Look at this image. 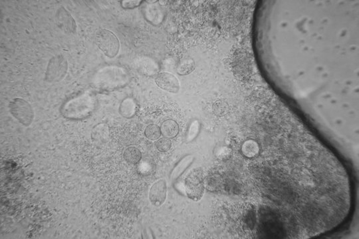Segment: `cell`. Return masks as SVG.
<instances>
[{
  "mask_svg": "<svg viewBox=\"0 0 359 239\" xmlns=\"http://www.w3.org/2000/svg\"><path fill=\"white\" fill-rule=\"evenodd\" d=\"M131 80L128 71L123 67L110 65L94 73L92 85L101 91H112L125 87Z\"/></svg>",
  "mask_w": 359,
  "mask_h": 239,
  "instance_id": "obj_1",
  "label": "cell"
},
{
  "mask_svg": "<svg viewBox=\"0 0 359 239\" xmlns=\"http://www.w3.org/2000/svg\"><path fill=\"white\" fill-rule=\"evenodd\" d=\"M95 98L89 93H80L63 103L61 113L70 120H82L91 115L95 110Z\"/></svg>",
  "mask_w": 359,
  "mask_h": 239,
  "instance_id": "obj_2",
  "label": "cell"
},
{
  "mask_svg": "<svg viewBox=\"0 0 359 239\" xmlns=\"http://www.w3.org/2000/svg\"><path fill=\"white\" fill-rule=\"evenodd\" d=\"M95 44L98 49L109 58H114L119 52V40L109 30L104 29L98 30L95 36Z\"/></svg>",
  "mask_w": 359,
  "mask_h": 239,
  "instance_id": "obj_3",
  "label": "cell"
},
{
  "mask_svg": "<svg viewBox=\"0 0 359 239\" xmlns=\"http://www.w3.org/2000/svg\"><path fill=\"white\" fill-rule=\"evenodd\" d=\"M184 190L189 199L200 201L204 195V177L200 168L193 169L184 180Z\"/></svg>",
  "mask_w": 359,
  "mask_h": 239,
  "instance_id": "obj_4",
  "label": "cell"
},
{
  "mask_svg": "<svg viewBox=\"0 0 359 239\" xmlns=\"http://www.w3.org/2000/svg\"><path fill=\"white\" fill-rule=\"evenodd\" d=\"M68 63L62 55H55L49 61L45 80L49 83H58L66 76Z\"/></svg>",
  "mask_w": 359,
  "mask_h": 239,
  "instance_id": "obj_5",
  "label": "cell"
},
{
  "mask_svg": "<svg viewBox=\"0 0 359 239\" xmlns=\"http://www.w3.org/2000/svg\"><path fill=\"white\" fill-rule=\"evenodd\" d=\"M10 113L20 123L25 126H30L34 121V112L26 101L16 98L10 103Z\"/></svg>",
  "mask_w": 359,
  "mask_h": 239,
  "instance_id": "obj_6",
  "label": "cell"
},
{
  "mask_svg": "<svg viewBox=\"0 0 359 239\" xmlns=\"http://www.w3.org/2000/svg\"><path fill=\"white\" fill-rule=\"evenodd\" d=\"M142 8L144 18L151 25L159 26L163 23L166 16L165 9L158 1H147Z\"/></svg>",
  "mask_w": 359,
  "mask_h": 239,
  "instance_id": "obj_7",
  "label": "cell"
},
{
  "mask_svg": "<svg viewBox=\"0 0 359 239\" xmlns=\"http://www.w3.org/2000/svg\"><path fill=\"white\" fill-rule=\"evenodd\" d=\"M134 66L140 74L148 77H157L160 71L157 61L149 56H141L135 59Z\"/></svg>",
  "mask_w": 359,
  "mask_h": 239,
  "instance_id": "obj_8",
  "label": "cell"
},
{
  "mask_svg": "<svg viewBox=\"0 0 359 239\" xmlns=\"http://www.w3.org/2000/svg\"><path fill=\"white\" fill-rule=\"evenodd\" d=\"M55 19H56L57 26L65 34H76L77 24L71 14L65 9L64 6H61L57 10Z\"/></svg>",
  "mask_w": 359,
  "mask_h": 239,
  "instance_id": "obj_9",
  "label": "cell"
},
{
  "mask_svg": "<svg viewBox=\"0 0 359 239\" xmlns=\"http://www.w3.org/2000/svg\"><path fill=\"white\" fill-rule=\"evenodd\" d=\"M155 83L158 87L169 93H177L180 91V85L175 75L168 72L160 73L156 77Z\"/></svg>",
  "mask_w": 359,
  "mask_h": 239,
  "instance_id": "obj_10",
  "label": "cell"
},
{
  "mask_svg": "<svg viewBox=\"0 0 359 239\" xmlns=\"http://www.w3.org/2000/svg\"><path fill=\"white\" fill-rule=\"evenodd\" d=\"M167 184L165 179H161L152 186L149 191V199L152 205L161 207L167 199Z\"/></svg>",
  "mask_w": 359,
  "mask_h": 239,
  "instance_id": "obj_11",
  "label": "cell"
},
{
  "mask_svg": "<svg viewBox=\"0 0 359 239\" xmlns=\"http://www.w3.org/2000/svg\"><path fill=\"white\" fill-rule=\"evenodd\" d=\"M194 160V157L192 155H187L182 158L174 166L170 173V177L172 181H175L186 171L192 164L193 161Z\"/></svg>",
  "mask_w": 359,
  "mask_h": 239,
  "instance_id": "obj_12",
  "label": "cell"
},
{
  "mask_svg": "<svg viewBox=\"0 0 359 239\" xmlns=\"http://www.w3.org/2000/svg\"><path fill=\"white\" fill-rule=\"evenodd\" d=\"M109 137L110 129L106 124H97L92 130V140L97 144H104L107 142Z\"/></svg>",
  "mask_w": 359,
  "mask_h": 239,
  "instance_id": "obj_13",
  "label": "cell"
},
{
  "mask_svg": "<svg viewBox=\"0 0 359 239\" xmlns=\"http://www.w3.org/2000/svg\"><path fill=\"white\" fill-rule=\"evenodd\" d=\"M196 69V63L194 59L190 57H184L180 59L176 66V73L181 76L190 75Z\"/></svg>",
  "mask_w": 359,
  "mask_h": 239,
  "instance_id": "obj_14",
  "label": "cell"
},
{
  "mask_svg": "<svg viewBox=\"0 0 359 239\" xmlns=\"http://www.w3.org/2000/svg\"><path fill=\"white\" fill-rule=\"evenodd\" d=\"M137 105L132 98H126L121 103L119 112L121 116L127 118L133 117L136 114Z\"/></svg>",
  "mask_w": 359,
  "mask_h": 239,
  "instance_id": "obj_15",
  "label": "cell"
},
{
  "mask_svg": "<svg viewBox=\"0 0 359 239\" xmlns=\"http://www.w3.org/2000/svg\"><path fill=\"white\" fill-rule=\"evenodd\" d=\"M161 130V134L165 138H174L179 132V126L173 120H167L162 124Z\"/></svg>",
  "mask_w": 359,
  "mask_h": 239,
  "instance_id": "obj_16",
  "label": "cell"
},
{
  "mask_svg": "<svg viewBox=\"0 0 359 239\" xmlns=\"http://www.w3.org/2000/svg\"><path fill=\"white\" fill-rule=\"evenodd\" d=\"M142 158L141 151L135 147H129L124 153V158L131 164H137Z\"/></svg>",
  "mask_w": 359,
  "mask_h": 239,
  "instance_id": "obj_17",
  "label": "cell"
},
{
  "mask_svg": "<svg viewBox=\"0 0 359 239\" xmlns=\"http://www.w3.org/2000/svg\"><path fill=\"white\" fill-rule=\"evenodd\" d=\"M201 125L198 120H194L188 126L187 133H186V140L187 142H192L196 138L200 133Z\"/></svg>",
  "mask_w": 359,
  "mask_h": 239,
  "instance_id": "obj_18",
  "label": "cell"
},
{
  "mask_svg": "<svg viewBox=\"0 0 359 239\" xmlns=\"http://www.w3.org/2000/svg\"><path fill=\"white\" fill-rule=\"evenodd\" d=\"M242 150V152L246 156L248 157V158H251V157H253L256 154H258L259 148H258L257 143L254 142V141L248 140L244 143Z\"/></svg>",
  "mask_w": 359,
  "mask_h": 239,
  "instance_id": "obj_19",
  "label": "cell"
},
{
  "mask_svg": "<svg viewBox=\"0 0 359 239\" xmlns=\"http://www.w3.org/2000/svg\"><path fill=\"white\" fill-rule=\"evenodd\" d=\"M145 136L150 140H157L161 135V128L155 124H151L147 126L145 130Z\"/></svg>",
  "mask_w": 359,
  "mask_h": 239,
  "instance_id": "obj_20",
  "label": "cell"
},
{
  "mask_svg": "<svg viewBox=\"0 0 359 239\" xmlns=\"http://www.w3.org/2000/svg\"><path fill=\"white\" fill-rule=\"evenodd\" d=\"M171 141L169 138L164 137L163 138L159 139L156 142L155 146L157 150L161 152H167L171 148Z\"/></svg>",
  "mask_w": 359,
  "mask_h": 239,
  "instance_id": "obj_21",
  "label": "cell"
},
{
  "mask_svg": "<svg viewBox=\"0 0 359 239\" xmlns=\"http://www.w3.org/2000/svg\"><path fill=\"white\" fill-rule=\"evenodd\" d=\"M143 2L141 0H123L121 1V5L123 9L131 10L139 7Z\"/></svg>",
  "mask_w": 359,
  "mask_h": 239,
  "instance_id": "obj_22",
  "label": "cell"
},
{
  "mask_svg": "<svg viewBox=\"0 0 359 239\" xmlns=\"http://www.w3.org/2000/svg\"><path fill=\"white\" fill-rule=\"evenodd\" d=\"M231 150L229 148H221L220 150H219V158L221 159L227 158V156H229V154H230Z\"/></svg>",
  "mask_w": 359,
  "mask_h": 239,
  "instance_id": "obj_23",
  "label": "cell"
}]
</instances>
